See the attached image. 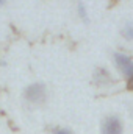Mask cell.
<instances>
[{
    "label": "cell",
    "mask_w": 133,
    "mask_h": 134,
    "mask_svg": "<svg viewBox=\"0 0 133 134\" xmlns=\"http://www.w3.org/2000/svg\"><path fill=\"white\" fill-rule=\"evenodd\" d=\"M93 78H94V83L100 87H106V86H111L114 83V78H113L111 72L105 67H97L93 73Z\"/></svg>",
    "instance_id": "cell-4"
},
{
    "label": "cell",
    "mask_w": 133,
    "mask_h": 134,
    "mask_svg": "<svg viewBox=\"0 0 133 134\" xmlns=\"http://www.w3.org/2000/svg\"><path fill=\"white\" fill-rule=\"evenodd\" d=\"M113 63L116 69L121 72L122 76L125 78H130L133 75V58L127 53H122V52H114L113 53Z\"/></svg>",
    "instance_id": "cell-3"
},
{
    "label": "cell",
    "mask_w": 133,
    "mask_h": 134,
    "mask_svg": "<svg viewBox=\"0 0 133 134\" xmlns=\"http://www.w3.org/2000/svg\"><path fill=\"white\" fill-rule=\"evenodd\" d=\"M5 2H6V0H0V6H3V5H5Z\"/></svg>",
    "instance_id": "cell-9"
},
{
    "label": "cell",
    "mask_w": 133,
    "mask_h": 134,
    "mask_svg": "<svg viewBox=\"0 0 133 134\" xmlns=\"http://www.w3.org/2000/svg\"><path fill=\"white\" fill-rule=\"evenodd\" d=\"M77 16L81 19V20H88V9H86V5L83 2H78L77 3Z\"/></svg>",
    "instance_id": "cell-6"
},
{
    "label": "cell",
    "mask_w": 133,
    "mask_h": 134,
    "mask_svg": "<svg viewBox=\"0 0 133 134\" xmlns=\"http://www.w3.org/2000/svg\"><path fill=\"white\" fill-rule=\"evenodd\" d=\"M24 98L33 106H42L49 98V91L44 83H32L24 91Z\"/></svg>",
    "instance_id": "cell-1"
},
{
    "label": "cell",
    "mask_w": 133,
    "mask_h": 134,
    "mask_svg": "<svg viewBox=\"0 0 133 134\" xmlns=\"http://www.w3.org/2000/svg\"><path fill=\"white\" fill-rule=\"evenodd\" d=\"M127 89L129 91H133V75L130 78H127Z\"/></svg>",
    "instance_id": "cell-8"
},
{
    "label": "cell",
    "mask_w": 133,
    "mask_h": 134,
    "mask_svg": "<svg viewBox=\"0 0 133 134\" xmlns=\"http://www.w3.org/2000/svg\"><path fill=\"white\" fill-rule=\"evenodd\" d=\"M100 134H124V122L119 115L110 114L100 123Z\"/></svg>",
    "instance_id": "cell-2"
},
{
    "label": "cell",
    "mask_w": 133,
    "mask_h": 134,
    "mask_svg": "<svg viewBox=\"0 0 133 134\" xmlns=\"http://www.w3.org/2000/svg\"><path fill=\"white\" fill-rule=\"evenodd\" d=\"M121 34L125 41H133V22H127L122 30H121Z\"/></svg>",
    "instance_id": "cell-5"
},
{
    "label": "cell",
    "mask_w": 133,
    "mask_h": 134,
    "mask_svg": "<svg viewBox=\"0 0 133 134\" xmlns=\"http://www.w3.org/2000/svg\"><path fill=\"white\" fill-rule=\"evenodd\" d=\"M132 115H133V106H132Z\"/></svg>",
    "instance_id": "cell-10"
},
{
    "label": "cell",
    "mask_w": 133,
    "mask_h": 134,
    "mask_svg": "<svg viewBox=\"0 0 133 134\" xmlns=\"http://www.w3.org/2000/svg\"><path fill=\"white\" fill-rule=\"evenodd\" d=\"M52 134H74V133H72V130H69V128H57V130H53Z\"/></svg>",
    "instance_id": "cell-7"
}]
</instances>
